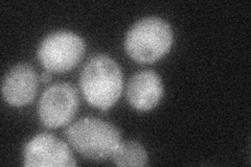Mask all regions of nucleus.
Masks as SVG:
<instances>
[{"label":"nucleus","mask_w":251,"mask_h":167,"mask_svg":"<svg viewBox=\"0 0 251 167\" xmlns=\"http://www.w3.org/2000/svg\"><path fill=\"white\" fill-rule=\"evenodd\" d=\"M163 85L160 76L153 70L139 71L127 86V98L133 109L147 112L154 109L162 98Z\"/></svg>","instance_id":"nucleus-8"},{"label":"nucleus","mask_w":251,"mask_h":167,"mask_svg":"<svg viewBox=\"0 0 251 167\" xmlns=\"http://www.w3.org/2000/svg\"><path fill=\"white\" fill-rule=\"evenodd\" d=\"M111 158L117 166H146L148 164L146 149L136 141H121Z\"/></svg>","instance_id":"nucleus-9"},{"label":"nucleus","mask_w":251,"mask_h":167,"mask_svg":"<svg viewBox=\"0 0 251 167\" xmlns=\"http://www.w3.org/2000/svg\"><path fill=\"white\" fill-rule=\"evenodd\" d=\"M123 84L121 67L107 54L93 55L81 71L80 86L85 99L101 111L115 105Z\"/></svg>","instance_id":"nucleus-1"},{"label":"nucleus","mask_w":251,"mask_h":167,"mask_svg":"<svg viewBox=\"0 0 251 167\" xmlns=\"http://www.w3.org/2000/svg\"><path fill=\"white\" fill-rule=\"evenodd\" d=\"M40 79H41L42 82H44V83H49V82H50V79H51L50 71H47V70H45L44 72L41 74Z\"/></svg>","instance_id":"nucleus-10"},{"label":"nucleus","mask_w":251,"mask_h":167,"mask_svg":"<svg viewBox=\"0 0 251 167\" xmlns=\"http://www.w3.org/2000/svg\"><path fill=\"white\" fill-rule=\"evenodd\" d=\"M38 90V75L28 64L15 65L3 78L2 95L14 107H23L34 100Z\"/></svg>","instance_id":"nucleus-7"},{"label":"nucleus","mask_w":251,"mask_h":167,"mask_svg":"<svg viewBox=\"0 0 251 167\" xmlns=\"http://www.w3.org/2000/svg\"><path fill=\"white\" fill-rule=\"evenodd\" d=\"M173 44V30L167 21L148 17L136 22L127 33L125 49L141 64H151L166 55Z\"/></svg>","instance_id":"nucleus-3"},{"label":"nucleus","mask_w":251,"mask_h":167,"mask_svg":"<svg viewBox=\"0 0 251 167\" xmlns=\"http://www.w3.org/2000/svg\"><path fill=\"white\" fill-rule=\"evenodd\" d=\"M80 100L77 91L68 83H58L47 88L38 103V115L50 129L68 124L77 112Z\"/></svg>","instance_id":"nucleus-5"},{"label":"nucleus","mask_w":251,"mask_h":167,"mask_svg":"<svg viewBox=\"0 0 251 167\" xmlns=\"http://www.w3.org/2000/svg\"><path fill=\"white\" fill-rule=\"evenodd\" d=\"M65 137L78 154L96 161L111 158L122 141L121 133L113 124L90 117L70 125Z\"/></svg>","instance_id":"nucleus-2"},{"label":"nucleus","mask_w":251,"mask_h":167,"mask_svg":"<svg viewBox=\"0 0 251 167\" xmlns=\"http://www.w3.org/2000/svg\"><path fill=\"white\" fill-rule=\"evenodd\" d=\"M85 41L73 31L50 34L38 47L39 62L50 72H66L75 67L85 53Z\"/></svg>","instance_id":"nucleus-4"},{"label":"nucleus","mask_w":251,"mask_h":167,"mask_svg":"<svg viewBox=\"0 0 251 167\" xmlns=\"http://www.w3.org/2000/svg\"><path fill=\"white\" fill-rule=\"evenodd\" d=\"M23 165L27 167H73L76 162L64 141L49 133L38 134L23 148Z\"/></svg>","instance_id":"nucleus-6"}]
</instances>
